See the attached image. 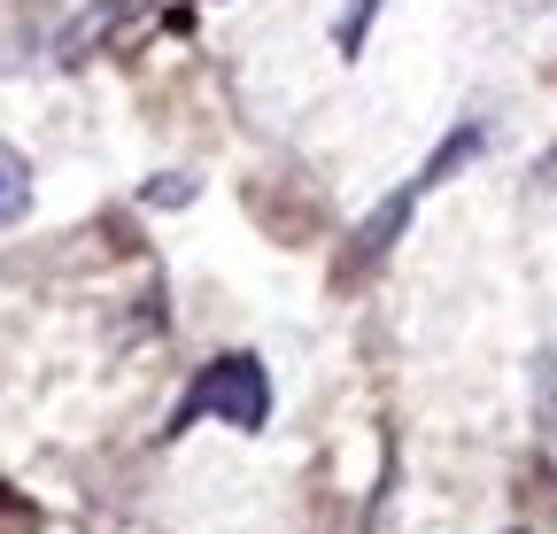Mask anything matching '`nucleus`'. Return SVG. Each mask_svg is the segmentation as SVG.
Listing matches in <instances>:
<instances>
[{"label":"nucleus","mask_w":557,"mask_h":534,"mask_svg":"<svg viewBox=\"0 0 557 534\" xmlns=\"http://www.w3.org/2000/svg\"><path fill=\"white\" fill-rule=\"evenodd\" d=\"M194 419H225V426L256 434V426L271 419V380H263V364H256L248 349H233V357H218V364H201V380L186 387V403L171 411V434H186Z\"/></svg>","instance_id":"f257e3e1"},{"label":"nucleus","mask_w":557,"mask_h":534,"mask_svg":"<svg viewBox=\"0 0 557 534\" xmlns=\"http://www.w3.org/2000/svg\"><path fill=\"white\" fill-rule=\"evenodd\" d=\"M148 9H156V0H86V9L54 32V62H62V71H78V62H94L101 47H116Z\"/></svg>","instance_id":"f03ea898"},{"label":"nucleus","mask_w":557,"mask_h":534,"mask_svg":"<svg viewBox=\"0 0 557 534\" xmlns=\"http://www.w3.org/2000/svg\"><path fill=\"white\" fill-rule=\"evenodd\" d=\"M410 210H418V178H410V186H395V194H387V202H380V210H372V218L357 225V263H380V256H387V248L403 240V225H410Z\"/></svg>","instance_id":"7ed1b4c3"},{"label":"nucleus","mask_w":557,"mask_h":534,"mask_svg":"<svg viewBox=\"0 0 557 534\" xmlns=\"http://www.w3.org/2000/svg\"><path fill=\"white\" fill-rule=\"evenodd\" d=\"M480 148H487V140H480V124H457L449 140H442V148L426 156V171H418V194H426V186H442V178H457V171H465V163H472Z\"/></svg>","instance_id":"20e7f679"},{"label":"nucleus","mask_w":557,"mask_h":534,"mask_svg":"<svg viewBox=\"0 0 557 534\" xmlns=\"http://www.w3.org/2000/svg\"><path fill=\"white\" fill-rule=\"evenodd\" d=\"M24 210H32V163L0 140V225H16Z\"/></svg>","instance_id":"39448f33"},{"label":"nucleus","mask_w":557,"mask_h":534,"mask_svg":"<svg viewBox=\"0 0 557 534\" xmlns=\"http://www.w3.org/2000/svg\"><path fill=\"white\" fill-rule=\"evenodd\" d=\"M139 202H148V210H186V202H194V178H186V171H163V178L139 186Z\"/></svg>","instance_id":"423d86ee"},{"label":"nucleus","mask_w":557,"mask_h":534,"mask_svg":"<svg viewBox=\"0 0 557 534\" xmlns=\"http://www.w3.org/2000/svg\"><path fill=\"white\" fill-rule=\"evenodd\" d=\"M372 16H380V0H357V9L341 16V54H357L364 47V32H372Z\"/></svg>","instance_id":"0eeeda50"}]
</instances>
